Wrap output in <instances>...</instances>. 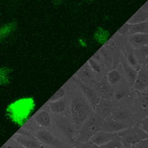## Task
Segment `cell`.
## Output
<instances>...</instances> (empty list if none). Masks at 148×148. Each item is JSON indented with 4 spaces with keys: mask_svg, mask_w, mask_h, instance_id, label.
Listing matches in <instances>:
<instances>
[{
    "mask_svg": "<svg viewBox=\"0 0 148 148\" xmlns=\"http://www.w3.org/2000/svg\"><path fill=\"white\" fill-rule=\"evenodd\" d=\"M34 108L35 101L32 97L22 98L8 106L7 116L14 124L22 126L27 121Z\"/></svg>",
    "mask_w": 148,
    "mask_h": 148,
    "instance_id": "6da1fadb",
    "label": "cell"
},
{
    "mask_svg": "<svg viewBox=\"0 0 148 148\" xmlns=\"http://www.w3.org/2000/svg\"><path fill=\"white\" fill-rule=\"evenodd\" d=\"M70 111L73 122L80 125L85 122L89 118L91 113V107L84 96H77L73 99Z\"/></svg>",
    "mask_w": 148,
    "mask_h": 148,
    "instance_id": "7a4b0ae2",
    "label": "cell"
},
{
    "mask_svg": "<svg viewBox=\"0 0 148 148\" xmlns=\"http://www.w3.org/2000/svg\"><path fill=\"white\" fill-rule=\"evenodd\" d=\"M125 148H130L133 145L142 140L147 139V133L142 131L140 127H132L127 129L118 135Z\"/></svg>",
    "mask_w": 148,
    "mask_h": 148,
    "instance_id": "3957f363",
    "label": "cell"
},
{
    "mask_svg": "<svg viewBox=\"0 0 148 148\" xmlns=\"http://www.w3.org/2000/svg\"><path fill=\"white\" fill-rule=\"evenodd\" d=\"M33 136L50 148H64L62 141L46 129L38 130Z\"/></svg>",
    "mask_w": 148,
    "mask_h": 148,
    "instance_id": "277c9868",
    "label": "cell"
},
{
    "mask_svg": "<svg viewBox=\"0 0 148 148\" xmlns=\"http://www.w3.org/2000/svg\"><path fill=\"white\" fill-rule=\"evenodd\" d=\"M12 138H14L16 142L25 148H50L41 143L35 137L28 134L16 133Z\"/></svg>",
    "mask_w": 148,
    "mask_h": 148,
    "instance_id": "5b68a950",
    "label": "cell"
},
{
    "mask_svg": "<svg viewBox=\"0 0 148 148\" xmlns=\"http://www.w3.org/2000/svg\"><path fill=\"white\" fill-rule=\"evenodd\" d=\"M118 136V135L114 134V133L100 130V131L97 132V133L92 135V136L90 138L88 141H90V142H91L93 145H96V146L99 147L109 143L110 141H113V140H114L115 138H116Z\"/></svg>",
    "mask_w": 148,
    "mask_h": 148,
    "instance_id": "8992f818",
    "label": "cell"
},
{
    "mask_svg": "<svg viewBox=\"0 0 148 148\" xmlns=\"http://www.w3.org/2000/svg\"><path fill=\"white\" fill-rule=\"evenodd\" d=\"M79 88H81L86 99L88 100L90 104H91V105H92V107L97 106L98 104H99V96L92 88L82 82L79 83Z\"/></svg>",
    "mask_w": 148,
    "mask_h": 148,
    "instance_id": "52a82bcc",
    "label": "cell"
},
{
    "mask_svg": "<svg viewBox=\"0 0 148 148\" xmlns=\"http://www.w3.org/2000/svg\"><path fill=\"white\" fill-rule=\"evenodd\" d=\"M34 120L36 125L42 128H47L51 127V116L49 112L46 110H41L38 111L34 115Z\"/></svg>",
    "mask_w": 148,
    "mask_h": 148,
    "instance_id": "ba28073f",
    "label": "cell"
},
{
    "mask_svg": "<svg viewBox=\"0 0 148 148\" xmlns=\"http://www.w3.org/2000/svg\"><path fill=\"white\" fill-rule=\"evenodd\" d=\"M127 128V126L125 124H123V123L119 122V121L112 119L110 121H106V122H104L103 124L101 130L116 134L119 132L124 131Z\"/></svg>",
    "mask_w": 148,
    "mask_h": 148,
    "instance_id": "9c48e42d",
    "label": "cell"
},
{
    "mask_svg": "<svg viewBox=\"0 0 148 148\" xmlns=\"http://www.w3.org/2000/svg\"><path fill=\"white\" fill-rule=\"evenodd\" d=\"M133 86L136 90L138 91H143L147 88V73L145 70H141L137 73V76L135 79Z\"/></svg>",
    "mask_w": 148,
    "mask_h": 148,
    "instance_id": "30bf717a",
    "label": "cell"
},
{
    "mask_svg": "<svg viewBox=\"0 0 148 148\" xmlns=\"http://www.w3.org/2000/svg\"><path fill=\"white\" fill-rule=\"evenodd\" d=\"M129 42L135 47L139 48L143 46L147 45V34H138L129 36Z\"/></svg>",
    "mask_w": 148,
    "mask_h": 148,
    "instance_id": "8fae6325",
    "label": "cell"
},
{
    "mask_svg": "<svg viewBox=\"0 0 148 148\" xmlns=\"http://www.w3.org/2000/svg\"><path fill=\"white\" fill-rule=\"evenodd\" d=\"M147 10L141 8L138 11L136 12V13L128 19V21L127 22L126 24L128 25H135V24L142 23V22H147Z\"/></svg>",
    "mask_w": 148,
    "mask_h": 148,
    "instance_id": "7c38bea8",
    "label": "cell"
},
{
    "mask_svg": "<svg viewBox=\"0 0 148 148\" xmlns=\"http://www.w3.org/2000/svg\"><path fill=\"white\" fill-rule=\"evenodd\" d=\"M18 24L15 21L0 26V42H2L7 37L11 35L16 30Z\"/></svg>",
    "mask_w": 148,
    "mask_h": 148,
    "instance_id": "4fadbf2b",
    "label": "cell"
},
{
    "mask_svg": "<svg viewBox=\"0 0 148 148\" xmlns=\"http://www.w3.org/2000/svg\"><path fill=\"white\" fill-rule=\"evenodd\" d=\"M127 25V24H126ZM127 34L128 35H133L138 34H147L148 31V22L135 24V25H127Z\"/></svg>",
    "mask_w": 148,
    "mask_h": 148,
    "instance_id": "5bb4252c",
    "label": "cell"
},
{
    "mask_svg": "<svg viewBox=\"0 0 148 148\" xmlns=\"http://www.w3.org/2000/svg\"><path fill=\"white\" fill-rule=\"evenodd\" d=\"M47 104H48L49 110L55 114H59V113H63L67 108L65 101H64L63 99L53 101V102H47Z\"/></svg>",
    "mask_w": 148,
    "mask_h": 148,
    "instance_id": "9a60e30c",
    "label": "cell"
},
{
    "mask_svg": "<svg viewBox=\"0 0 148 148\" xmlns=\"http://www.w3.org/2000/svg\"><path fill=\"white\" fill-rule=\"evenodd\" d=\"M109 36L110 33L101 27H98L94 35H93V38H94L95 40L100 44H104L108 40Z\"/></svg>",
    "mask_w": 148,
    "mask_h": 148,
    "instance_id": "2e32d148",
    "label": "cell"
},
{
    "mask_svg": "<svg viewBox=\"0 0 148 148\" xmlns=\"http://www.w3.org/2000/svg\"><path fill=\"white\" fill-rule=\"evenodd\" d=\"M13 71L11 68L5 67H0V85H7L10 83V73Z\"/></svg>",
    "mask_w": 148,
    "mask_h": 148,
    "instance_id": "e0dca14e",
    "label": "cell"
},
{
    "mask_svg": "<svg viewBox=\"0 0 148 148\" xmlns=\"http://www.w3.org/2000/svg\"><path fill=\"white\" fill-rule=\"evenodd\" d=\"M107 77L109 84L110 85H114L121 82V75L117 70H112L108 72Z\"/></svg>",
    "mask_w": 148,
    "mask_h": 148,
    "instance_id": "ac0fdd59",
    "label": "cell"
},
{
    "mask_svg": "<svg viewBox=\"0 0 148 148\" xmlns=\"http://www.w3.org/2000/svg\"><path fill=\"white\" fill-rule=\"evenodd\" d=\"M128 119H129L128 112L122 109H117V110H115L114 113H113V119L119 121V122L125 124V121L128 120Z\"/></svg>",
    "mask_w": 148,
    "mask_h": 148,
    "instance_id": "d6986e66",
    "label": "cell"
},
{
    "mask_svg": "<svg viewBox=\"0 0 148 148\" xmlns=\"http://www.w3.org/2000/svg\"><path fill=\"white\" fill-rule=\"evenodd\" d=\"M99 148H125V147L123 145L119 137L118 136L113 141H110L109 143L99 147Z\"/></svg>",
    "mask_w": 148,
    "mask_h": 148,
    "instance_id": "ffe728a7",
    "label": "cell"
},
{
    "mask_svg": "<svg viewBox=\"0 0 148 148\" xmlns=\"http://www.w3.org/2000/svg\"><path fill=\"white\" fill-rule=\"evenodd\" d=\"M66 93V90L64 88H61L60 89L58 90L51 97V99L48 100L47 102H53V101H59L61 99H63V98L64 97Z\"/></svg>",
    "mask_w": 148,
    "mask_h": 148,
    "instance_id": "44dd1931",
    "label": "cell"
},
{
    "mask_svg": "<svg viewBox=\"0 0 148 148\" xmlns=\"http://www.w3.org/2000/svg\"><path fill=\"white\" fill-rule=\"evenodd\" d=\"M79 73H80L79 76H80L81 79H84V80H85V79L88 80L92 76L90 71V67L88 65L86 66V64L82 67V69L79 71Z\"/></svg>",
    "mask_w": 148,
    "mask_h": 148,
    "instance_id": "7402d4cb",
    "label": "cell"
},
{
    "mask_svg": "<svg viewBox=\"0 0 148 148\" xmlns=\"http://www.w3.org/2000/svg\"><path fill=\"white\" fill-rule=\"evenodd\" d=\"M88 64L90 66V68L92 70L93 72L97 73H101V69L99 64L97 62V61L94 60L93 59H90L88 60Z\"/></svg>",
    "mask_w": 148,
    "mask_h": 148,
    "instance_id": "603a6c76",
    "label": "cell"
},
{
    "mask_svg": "<svg viewBox=\"0 0 148 148\" xmlns=\"http://www.w3.org/2000/svg\"><path fill=\"white\" fill-rule=\"evenodd\" d=\"M125 73L127 75V77L130 79V81L133 83H134L135 79L137 76V73L136 71L133 69V67H130V66H127V67H125Z\"/></svg>",
    "mask_w": 148,
    "mask_h": 148,
    "instance_id": "cb8c5ba5",
    "label": "cell"
},
{
    "mask_svg": "<svg viewBox=\"0 0 148 148\" xmlns=\"http://www.w3.org/2000/svg\"><path fill=\"white\" fill-rule=\"evenodd\" d=\"M127 63L130 67H136L138 66V60H137V57L133 53H130L127 55Z\"/></svg>",
    "mask_w": 148,
    "mask_h": 148,
    "instance_id": "d4e9b609",
    "label": "cell"
},
{
    "mask_svg": "<svg viewBox=\"0 0 148 148\" xmlns=\"http://www.w3.org/2000/svg\"><path fill=\"white\" fill-rule=\"evenodd\" d=\"M1 148H25L22 145H19L18 142L15 141L14 138H10L8 141H7Z\"/></svg>",
    "mask_w": 148,
    "mask_h": 148,
    "instance_id": "484cf974",
    "label": "cell"
},
{
    "mask_svg": "<svg viewBox=\"0 0 148 148\" xmlns=\"http://www.w3.org/2000/svg\"><path fill=\"white\" fill-rule=\"evenodd\" d=\"M74 148H99L96 145H93L90 141H85V142H80L75 145Z\"/></svg>",
    "mask_w": 148,
    "mask_h": 148,
    "instance_id": "4316f807",
    "label": "cell"
},
{
    "mask_svg": "<svg viewBox=\"0 0 148 148\" xmlns=\"http://www.w3.org/2000/svg\"><path fill=\"white\" fill-rule=\"evenodd\" d=\"M130 148H147V139L139 141L138 143L133 145Z\"/></svg>",
    "mask_w": 148,
    "mask_h": 148,
    "instance_id": "83f0119b",
    "label": "cell"
},
{
    "mask_svg": "<svg viewBox=\"0 0 148 148\" xmlns=\"http://www.w3.org/2000/svg\"><path fill=\"white\" fill-rule=\"evenodd\" d=\"M140 129L145 133H147V117L143 119L141 122V127H140Z\"/></svg>",
    "mask_w": 148,
    "mask_h": 148,
    "instance_id": "f1b7e54d",
    "label": "cell"
}]
</instances>
